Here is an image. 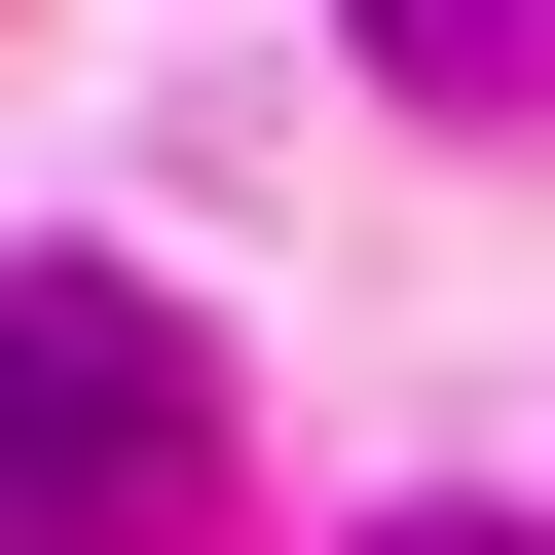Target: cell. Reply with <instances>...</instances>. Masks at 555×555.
I'll list each match as a JSON object with an SVG mask.
<instances>
[{
    "label": "cell",
    "mask_w": 555,
    "mask_h": 555,
    "mask_svg": "<svg viewBox=\"0 0 555 555\" xmlns=\"http://www.w3.org/2000/svg\"><path fill=\"white\" fill-rule=\"evenodd\" d=\"M185 518H222V371H185V297L38 259V297H0V555H185Z\"/></svg>",
    "instance_id": "obj_1"
},
{
    "label": "cell",
    "mask_w": 555,
    "mask_h": 555,
    "mask_svg": "<svg viewBox=\"0 0 555 555\" xmlns=\"http://www.w3.org/2000/svg\"><path fill=\"white\" fill-rule=\"evenodd\" d=\"M371 75L408 112H555V0H371Z\"/></svg>",
    "instance_id": "obj_2"
}]
</instances>
